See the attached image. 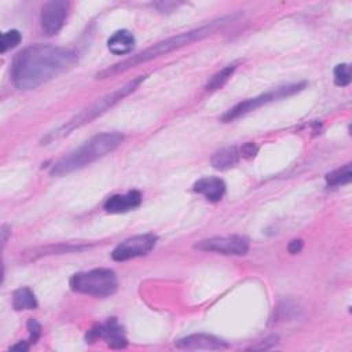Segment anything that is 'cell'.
Wrapping results in <instances>:
<instances>
[{
	"label": "cell",
	"instance_id": "1",
	"mask_svg": "<svg viewBox=\"0 0 352 352\" xmlns=\"http://www.w3.org/2000/svg\"><path fill=\"white\" fill-rule=\"evenodd\" d=\"M77 62V54L69 48L34 44L15 55L11 77L19 89H34L70 70Z\"/></svg>",
	"mask_w": 352,
	"mask_h": 352
},
{
	"label": "cell",
	"instance_id": "2",
	"mask_svg": "<svg viewBox=\"0 0 352 352\" xmlns=\"http://www.w3.org/2000/svg\"><path fill=\"white\" fill-rule=\"evenodd\" d=\"M234 19V16H224V18H220V19H216L208 25H204L201 28H197V29H192V30H188V32H183V33H179L176 36H172V37H168L162 41H158L155 43L154 45L146 48L144 51L133 55V56H129L113 66H109L103 70H100L98 74H96V78H109V77H113L116 74H120V73H124L126 70H129L131 67H135L136 65H140V63H144V62H148V60H153L161 55H165V54H169L175 50H179L184 45H188L197 40H201L212 33H214L217 29L226 26L228 22H231Z\"/></svg>",
	"mask_w": 352,
	"mask_h": 352
},
{
	"label": "cell",
	"instance_id": "3",
	"mask_svg": "<svg viewBox=\"0 0 352 352\" xmlns=\"http://www.w3.org/2000/svg\"><path fill=\"white\" fill-rule=\"evenodd\" d=\"M124 136L118 132H103L92 136L80 147L60 157L51 168L52 176H63L78 170L91 162L104 157L121 146Z\"/></svg>",
	"mask_w": 352,
	"mask_h": 352
},
{
	"label": "cell",
	"instance_id": "4",
	"mask_svg": "<svg viewBox=\"0 0 352 352\" xmlns=\"http://www.w3.org/2000/svg\"><path fill=\"white\" fill-rule=\"evenodd\" d=\"M146 80V76H139L131 81H128L126 84H124L122 87L114 89L110 94H106L104 96L98 98L94 103H91L88 107H85L84 110H81L78 114H76L73 118H70L65 125H62L60 128H58L56 131H54L52 133L48 135V139H55V138H60L65 135H69L72 131H74L76 128H80L88 122H91L92 120H95L96 117L102 116L104 111H107L110 107H113L114 104H117L118 102H121L125 96H128L129 94H132L143 81Z\"/></svg>",
	"mask_w": 352,
	"mask_h": 352
},
{
	"label": "cell",
	"instance_id": "5",
	"mask_svg": "<svg viewBox=\"0 0 352 352\" xmlns=\"http://www.w3.org/2000/svg\"><path fill=\"white\" fill-rule=\"evenodd\" d=\"M70 289L76 293L92 297H110L118 289V279L109 268H95L77 272L70 278Z\"/></svg>",
	"mask_w": 352,
	"mask_h": 352
},
{
	"label": "cell",
	"instance_id": "6",
	"mask_svg": "<svg viewBox=\"0 0 352 352\" xmlns=\"http://www.w3.org/2000/svg\"><path fill=\"white\" fill-rule=\"evenodd\" d=\"M305 87V82H301V84H293V85H287V87H282V88H276L275 91H270V92H265V94H261L258 96H254V98H249V99H245L239 103H236L234 107H231L226 114H223L221 117V121L224 122H230V121H234L236 120L238 117L243 116V114H248L249 111L252 110H256L272 100H276V99H282L285 96H289V95H293L298 91H301L302 88Z\"/></svg>",
	"mask_w": 352,
	"mask_h": 352
},
{
	"label": "cell",
	"instance_id": "7",
	"mask_svg": "<svg viewBox=\"0 0 352 352\" xmlns=\"http://www.w3.org/2000/svg\"><path fill=\"white\" fill-rule=\"evenodd\" d=\"M195 249L204 252H214L227 256H245L249 252V241L241 235L213 236L199 241L194 245Z\"/></svg>",
	"mask_w": 352,
	"mask_h": 352
},
{
	"label": "cell",
	"instance_id": "8",
	"mask_svg": "<svg viewBox=\"0 0 352 352\" xmlns=\"http://www.w3.org/2000/svg\"><path fill=\"white\" fill-rule=\"evenodd\" d=\"M157 243V236L154 234H142V235H135L132 238H128L118 243L111 257L116 261H125L131 260L135 257L146 256L153 250V248Z\"/></svg>",
	"mask_w": 352,
	"mask_h": 352
},
{
	"label": "cell",
	"instance_id": "9",
	"mask_svg": "<svg viewBox=\"0 0 352 352\" xmlns=\"http://www.w3.org/2000/svg\"><path fill=\"white\" fill-rule=\"evenodd\" d=\"M99 338L104 340L106 344L114 349H121L128 345V340L125 337L124 327L118 323V320L116 318L107 319L106 322L94 326L91 330H88L87 337H85L87 342H89V344L95 342Z\"/></svg>",
	"mask_w": 352,
	"mask_h": 352
},
{
	"label": "cell",
	"instance_id": "10",
	"mask_svg": "<svg viewBox=\"0 0 352 352\" xmlns=\"http://www.w3.org/2000/svg\"><path fill=\"white\" fill-rule=\"evenodd\" d=\"M70 10L69 1H48L41 8V29L47 36L56 34L65 25Z\"/></svg>",
	"mask_w": 352,
	"mask_h": 352
},
{
	"label": "cell",
	"instance_id": "11",
	"mask_svg": "<svg viewBox=\"0 0 352 352\" xmlns=\"http://www.w3.org/2000/svg\"><path fill=\"white\" fill-rule=\"evenodd\" d=\"M176 348L180 349H208V351H223L228 349L230 345L216 336L206 333L190 334L176 341Z\"/></svg>",
	"mask_w": 352,
	"mask_h": 352
},
{
	"label": "cell",
	"instance_id": "12",
	"mask_svg": "<svg viewBox=\"0 0 352 352\" xmlns=\"http://www.w3.org/2000/svg\"><path fill=\"white\" fill-rule=\"evenodd\" d=\"M142 204V194L138 190H131L125 194H116L106 199L103 208L109 213H125L136 209Z\"/></svg>",
	"mask_w": 352,
	"mask_h": 352
},
{
	"label": "cell",
	"instance_id": "13",
	"mask_svg": "<svg viewBox=\"0 0 352 352\" xmlns=\"http://www.w3.org/2000/svg\"><path fill=\"white\" fill-rule=\"evenodd\" d=\"M194 191L204 195L210 202H219L226 192V183L216 176H206L195 182Z\"/></svg>",
	"mask_w": 352,
	"mask_h": 352
},
{
	"label": "cell",
	"instance_id": "14",
	"mask_svg": "<svg viewBox=\"0 0 352 352\" xmlns=\"http://www.w3.org/2000/svg\"><path fill=\"white\" fill-rule=\"evenodd\" d=\"M135 47V36L129 30H117L107 40V48L114 55H126Z\"/></svg>",
	"mask_w": 352,
	"mask_h": 352
},
{
	"label": "cell",
	"instance_id": "15",
	"mask_svg": "<svg viewBox=\"0 0 352 352\" xmlns=\"http://www.w3.org/2000/svg\"><path fill=\"white\" fill-rule=\"evenodd\" d=\"M239 153L236 150V147L234 146H228V147H223L220 148L219 151H216L213 155H212V165L213 168L216 169H220V170H226V169H230L231 166L236 165L238 161H239Z\"/></svg>",
	"mask_w": 352,
	"mask_h": 352
},
{
	"label": "cell",
	"instance_id": "16",
	"mask_svg": "<svg viewBox=\"0 0 352 352\" xmlns=\"http://www.w3.org/2000/svg\"><path fill=\"white\" fill-rule=\"evenodd\" d=\"M12 307L16 311L25 309H36L37 300L30 287H19L12 293Z\"/></svg>",
	"mask_w": 352,
	"mask_h": 352
},
{
	"label": "cell",
	"instance_id": "17",
	"mask_svg": "<svg viewBox=\"0 0 352 352\" xmlns=\"http://www.w3.org/2000/svg\"><path fill=\"white\" fill-rule=\"evenodd\" d=\"M326 184L331 186V187H337V186H345L352 180V168L351 164H346L338 169H334L331 172H329L324 176Z\"/></svg>",
	"mask_w": 352,
	"mask_h": 352
},
{
	"label": "cell",
	"instance_id": "18",
	"mask_svg": "<svg viewBox=\"0 0 352 352\" xmlns=\"http://www.w3.org/2000/svg\"><path fill=\"white\" fill-rule=\"evenodd\" d=\"M235 69H236V65L232 63V65L226 66V67L221 69L220 72H217V73L206 82L205 89H208V91H214V89L221 88V87L230 80V77L232 76V73L235 72Z\"/></svg>",
	"mask_w": 352,
	"mask_h": 352
},
{
	"label": "cell",
	"instance_id": "19",
	"mask_svg": "<svg viewBox=\"0 0 352 352\" xmlns=\"http://www.w3.org/2000/svg\"><path fill=\"white\" fill-rule=\"evenodd\" d=\"M22 40L21 33L16 29H11L7 30L1 34V40H0V51L4 54L6 51L16 47Z\"/></svg>",
	"mask_w": 352,
	"mask_h": 352
},
{
	"label": "cell",
	"instance_id": "20",
	"mask_svg": "<svg viewBox=\"0 0 352 352\" xmlns=\"http://www.w3.org/2000/svg\"><path fill=\"white\" fill-rule=\"evenodd\" d=\"M334 82L338 87H346L351 82V67L346 63H340L334 69Z\"/></svg>",
	"mask_w": 352,
	"mask_h": 352
},
{
	"label": "cell",
	"instance_id": "21",
	"mask_svg": "<svg viewBox=\"0 0 352 352\" xmlns=\"http://www.w3.org/2000/svg\"><path fill=\"white\" fill-rule=\"evenodd\" d=\"M28 330H29V334H30V341L29 342H36L41 334V324L36 320V319H29L28 320Z\"/></svg>",
	"mask_w": 352,
	"mask_h": 352
},
{
	"label": "cell",
	"instance_id": "22",
	"mask_svg": "<svg viewBox=\"0 0 352 352\" xmlns=\"http://www.w3.org/2000/svg\"><path fill=\"white\" fill-rule=\"evenodd\" d=\"M257 153V146L254 143H245L241 148V154L243 157H254Z\"/></svg>",
	"mask_w": 352,
	"mask_h": 352
},
{
	"label": "cell",
	"instance_id": "23",
	"mask_svg": "<svg viewBox=\"0 0 352 352\" xmlns=\"http://www.w3.org/2000/svg\"><path fill=\"white\" fill-rule=\"evenodd\" d=\"M302 246H304V242H302L301 239H294V241H292V242L289 243L287 250H289V253L296 254V253H300V252H301Z\"/></svg>",
	"mask_w": 352,
	"mask_h": 352
},
{
	"label": "cell",
	"instance_id": "24",
	"mask_svg": "<svg viewBox=\"0 0 352 352\" xmlns=\"http://www.w3.org/2000/svg\"><path fill=\"white\" fill-rule=\"evenodd\" d=\"M10 349H12V351H28L29 349V344L26 341H19L18 344L12 345Z\"/></svg>",
	"mask_w": 352,
	"mask_h": 352
},
{
	"label": "cell",
	"instance_id": "25",
	"mask_svg": "<svg viewBox=\"0 0 352 352\" xmlns=\"http://www.w3.org/2000/svg\"><path fill=\"white\" fill-rule=\"evenodd\" d=\"M1 234H3V245L7 242V234H8V230H7V226H3L1 227Z\"/></svg>",
	"mask_w": 352,
	"mask_h": 352
}]
</instances>
